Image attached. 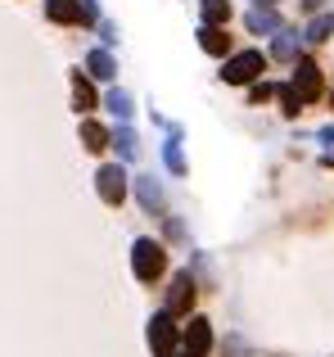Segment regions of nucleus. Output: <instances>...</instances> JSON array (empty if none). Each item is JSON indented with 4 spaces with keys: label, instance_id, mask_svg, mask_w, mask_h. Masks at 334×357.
Segmentation results:
<instances>
[{
    "label": "nucleus",
    "instance_id": "nucleus-1",
    "mask_svg": "<svg viewBox=\"0 0 334 357\" xmlns=\"http://www.w3.org/2000/svg\"><path fill=\"white\" fill-rule=\"evenodd\" d=\"M262 73H267V54L262 50H235V54H226V63H221V82H226V86H253Z\"/></svg>",
    "mask_w": 334,
    "mask_h": 357
},
{
    "label": "nucleus",
    "instance_id": "nucleus-2",
    "mask_svg": "<svg viewBox=\"0 0 334 357\" xmlns=\"http://www.w3.org/2000/svg\"><path fill=\"white\" fill-rule=\"evenodd\" d=\"M163 267H167V249H163L159 240L141 236V240L132 244V271H136L141 285H154V280L163 276Z\"/></svg>",
    "mask_w": 334,
    "mask_h": 357
},
{
    "label": "nucleus",
    "instance_id": "nucleus-3",
    "mask_svg": "<svg viewBox=\"0 0 334 357\" xmlns=\"http://www.w3.org/2000/svg\"><path fill=\"white\" fill-rule=\"evenodd\" d=\"M194 294H199L194 276H190V271H176L172 285H167V294H163V312H167V317H190Z\"/></svg>",
    "mask_w": 334,
    "mask_h": 357
},
{
    "label": "nucleus",
    "instance_id": "nucleus-4",
    "mask_svg": "<svg viewBox=\"0 0 334 357\" xmlns=\"http://www.w3.org/2000/svg\"><path fill=\"white\" fill-rule=\"evenodd\" d=\"M127 185H132V176L122 172V163H104L95 172V190H100V199H104L109 208H118V204L127 199Z\"/></svg>",
    "mask_w": 334,
    "mask_h": 357
},
{
    "label": "nucleus",
    "instance_id": "nucleus-5",
    "mask_svg": "<svg viewBox=\"0 0 334 357\" xmlns=\"http://www.w3.org/2000/svg\"><path fill=\"white\" fill-rule=\"evenodd\" d=\"M176 317H167V312H159V317H150V349H154V357H176L181 353V331H176Z\"/></svg>",
    "mask_w": 334,
    "mask_h": 357
},
{
    "label": "nucleus",
    "instance_id": "nucleus-6",
    "mask_svg": "<svg viewBox=\"0 0 334 357\" xmlns=\"http://www.w3.org/2000/svg\"><path fill=\"white\" fill-rule=\"evenodd\" d=\"M45 18L59 23V27H86V23H95V18L86 14L81 0H45Z\"/></svg>",
    "mask_w": 334,
    "mask_h": 357
},
{
    "label": "nucleus",
    "instance_id": "nucleus-7",
    "mask_svg": "<svg viewBox=\"0 0 334 357\" xmlns=\"http://www.w3.org/2000/svg\"><path fill=\"white\" fill-rule=\"evenodd\" d=\"M212 349V326L203 321V317H190V326L181 331V353L185 357H203Z\"/></svg>",
    "mask_w": 334,
    "mask_h": 357
},
{
    "label": "nucleus",
    "instance_id": "nucleus-8",
    "mask_svg": "<svg viewBox=\"0 0 334 357\" xmlns=\"http://www.w3.org/2000/svg\"><path fill=\"white\" fill-rule=\"evenodd\" d=\"M294 91H299L303 100H321L326 77H321V68H317L312 59H299V63H294Z\"/></svg>",
    "mask_w": 334,
    "mask_h": 357
},
{
    "label": "nucleus",
    "instance_id": "nucleus-9",
    "mask_svg": "<svg viewBox=\"0 0 334 357\" xmlns=\"http://www.w3.org/2000/svg\"><path fill=\"white\" fill-rule=\"evenodd\" d=\"M248 32L253 36H271V32H285V18L276 14V5H257V9H248Z\"/></svg>",
    "mask_w": 334,
    "mask_h": 357
},
{
    "label": "nucleus",
    "instance_id": "nucleus-10",
    "mask_svg": "<svg viewBox=\"0 0 334 357\" xmlns=\"http://www.w3.org/2000/svg\"><path fill=\"white\" fill-rule=\"evenodd\" d=\"M136 199H141V208H145V213H154V218H163V213H167L163 185L154 181V176H136Z\"/></svg>",
    "mask_w": 334,
    "mask_h": 357
},
{
    "label": "nucleus",
    "instance_id": "nucleus-11",
    "mask_svg": "<svg viewBox=\"0 0 334 357\" xmlns=\"http://www.w3.org/2000/svg\"><path fill=\"white\" fill-rule=\"evenodd\" d=\"M303 41L308 36H299V32H276V41H271V59H280V63H299V50H303Z\"/></svg>",
    "mask_w": 334,
    "mask_h": 357
},
{
    "label": "nucleus",
    "instance_id": "nucleus-12",
    "mask_svg": "<svg viewBox=\"0 0 334 357\" xmlns=\"http://www.w3.org/2000/svg\"><path fill=\"white\" fill-rule=\"evenodd\" d=\"M86 73H90L95 82H113V77H118V59L104 50V45H100V50L86 54Z\"/></svg>",
    "mask_w": 334,
    "mask_h": 357
},
{
    "label": "nucleus",
    "instance_id": "nucleus-13",
    "mask_svg": "<svg viewBox=\"0 0 334 357\" xmlns=\"http://www.w3.org/2000/svg\"><path fill=\"white\" fill-rule=\"evenodd\" d=\"M113 145V136H109L104 127H100V122H81V149H90V154H100V149H109Z\"/></svg>",
    "mask_w": 334,
    "mask_h": 357
},
{
    "label": "nucleus",
    "instance_id": "nucleus-14",
    "mask_svg": "<svg viewBox=\"0 0 334 357\" xmlns=\"http://www.w3.org/2000/svg\"><path fill=\"white\" fill-rule=\"evenodd\" d=\"M199 45H203L208 54H230V36L221 32V27H208V23L199 27Z\"/></svg>",
    "mask_w": 334,
    "mask_h": 357
},
{
    "label": "nucleus",
    "instance_id": "nucleus-15",
    "mask_svg": "<svg viewBox=\"0 0 334 357\" xmlns=\"http://www.w3.org/2000/svg\"><path fill=\"white\" fill-rule=\"evenodd\" d=\"M113 149H118V158H127V163L141 158V140H136V131L132 127H118L113 131Z\"/></svg>",
    "mask_w": 334,
    "mask_h": 357
},
{
    "label": "nucleus",
    "instance_id": "nucleus-16",
    "mask_svg": "<svg viewBox=\"0 0 334 357\" xmlns=\"http://www.w3.org/2000/svg\"><path fill=\"white\" fill-rule=\"evenodd\" d=\"M199 14H203V23H208V27H226L230 0H199Z\"/></svg>",
    "mask_w": 334,
    "mask_h": 357
},
{
    "label": "nucleus",
    "instance_id": "nucleus-17",
    "mask_svg": "<svg viewBox=\"0 0 334 357\" xmlns=\"http://www.w3.org/2000/svg\"><path fill=\"white\" fill-rule=\"evenodd\" d=\"M72 100H77V114H90V109H95V86H90L81 73H72Z\"/></svg>",
    "mask_w": 334,
    "mask_h": 357
},
{
    "label": "nucleus",
    "instance_id": "nucleus-18",
    "mask_svg": "<svg viewBox=\"0 0 334 357\" xmlns=\"http://www.w3.org/2000/svg\"><path fill=\"white\" fill-rule=\"evenodd\" d=\"M303 36H308L312 45L330 41V36H334V14H317V18H312V23H308V32H303Z\"/></svg>",
    "mask_w": 334,
    "mask_h": 357
},
{
    "label": "nucleus",
    "instance_id": "nucleus-19",
    "mask_svg": "<svg viewBox=\"0 0 334 357\" xmlns=\"http://www.w3.org/2000/svg\"><path fill=\"white\" fill-rule=\"evenodd\" d=\"M276 100H280V114H285V118H299V114H303V105H308V100H303L299 91H294V82L276 91Z\"/></svg>",
    "mask_w": 334,
    "mask_h": 357
},
{
    "label": "nucleus",
    "instance_id": "nucleus-20",
    "mask_svg": "<svg viewBox=\"0 0 334 357\" xmlns=\"http://www.w3.org/2000/svg\"><path fill=\"white\" fill-rule=\"evenodd\" d=\"M163 163H167V172H176V176H185V154H181V140H167L163 145Z\"/></svg>",
    "mask_w": 334,
    "mask_h": 357
},
{
    "label": "nucleus",
    "instance_id": "nucleus-21",
    "mask_svg": "<svg viewBox=\"0 0 334 357\" xmlns=\"http://www.w3.org/2000/svg\"><path fill=\"white\" fill-rule=\"evenodd\" d=\"M104 109H113V114L118 118H132V96H127V91H109V96H104Z\"/></svg>",
    "mask_w": 334,
    "mask_h": 357
},
{
    "label": "nucleus",
    "instance_id": "nucleus-22",
    "mask_svg": "<svg viewBox=\"0 0 334 357\" xmlns=\"http://www.w3.org/2000/svg\"><path fill=\"white\" fill-rule=\"evenodd\" d=\"M276 91L267 86V82H253V86H248V100H253V105H262V100H271Z\"/></svg>",
    "mask_w": 334,
    "mask_h": 357
},
{
    "label": "nucleus",
    "instance_id": "nucleus-23",
    "mask_svg": "<svg viewBox=\"0 0 334 357\" xmlns=\"http://www.w3.org/2000/svg\"><path fill=\"white\" fill-rule=\"evenodd\" d=\"M321 140L330 145V158H334V127H326V131H321Z\"/></svg>",
    "mask_w": 334,
    "mask_h": 357
},
{
    "label": "nucleus",
    "instance_id": "nucleus-24",
    "mask_svg": "<svg viewBox=\"0 0 334 357\" xmlns=\"http://www.w3.org/2000/svg\"><path fill=\"white\" fill-rule=\"evenodd\" d=\"M257 5H280V0H257Z\"/></svg>",
    "mask_w": 334,
    "mask_h": 357
},
{
    "label": "nucleus",
    "instance_id": "nucleus-25",
    "mask_svg": "<svg viewBox=\"0 0 334 357\" xmlns=\"http://www.w3.org/2000/svg\"><path fill=\"white\" fill-rule=\"evenodd\" d=\"M330 100H334V96H330Z\"/></svg>",
    "mask_w": 334,
    "mask_h": 357
}]
</instances>
